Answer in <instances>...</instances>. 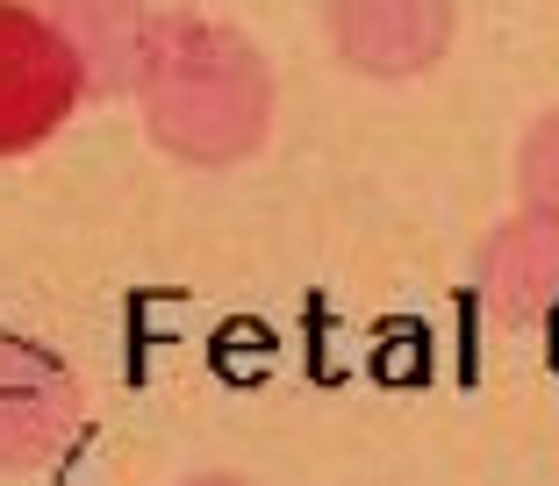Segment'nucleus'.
<instances>
[{
    "instance_id": "1",
    "label": "nucleus",
    "mask_w": 559,
    "mask_h": 486,
    "mask_svg": "<svg viewBox=\"0 0 559 486\" xmlns=\"http://www.w3.org/2000/svg\"><path fill=\"white\" fill-rule=\"evenodd\" d=\"M130 94L144 108L151 144L187 165H237L273 130V72L259 44L187 8L151 15Z\"/></svg>"
},
{
    "instance_id": "2",
    "label": "nucleus",
    "mask_w": 559,
    "mask_h": 486,
    "mask_svg": "<svg viewBox=\"0 0 559 486\" xmlns=\"http://www.w3.org/2000/svg\"><path fill=\"white\" fill-rule=\"evenodd\" d=\"M86 80L58 22L36 8H8L0 0V158L50 144L72 122Z\"/></svg>"
},
{
    "instance_id": "3",
    "label": "nucleus",
    "mask_w": 559,
    "mask_h": 486,
    "mask_svg": "<svg viewBox=\"0 0 559 486\" xmlns=\"http://www.w3.org/2000/svg\"><path fill=\"white\" fill-rule=\"evenodd\" d=\"M86 429V393L58 357L0 343V472H44Z\"/></svg>"
},
{
    "instance_id": "4",
    "label": "nucleus",
    "mask_w": 559,
    "mask_h": 486,
    "mask_svg": "<svg viewBox=\"0 0 559 486\" xmlns=\"http://www.w3.org/2000/svg\"><path fill=\"white\" fill-rule=\"evenodd\" d=\"M323 36L366 80H416L452 44V8H438V0H345L323 15Z\"/></svg>"
},
{
    "instance_id": "5",
    "label": "nucleus",
    "mask_w": 559,
    "mask_h": 486,
    "mask_svg": "<svg viewBox=\"0 0 559 486\" xmlns=\"http://www.w3.org/2000/svg\"><path fill=\"white\" fill-rule=\"evenodd\" d=\"M474 287L495 329H510V337L545 329L559 315V229L538 215H510L480 251Z\"/></svg>"
},
{
    "instance_id": "6",
    "label": "nucleus",
    "mask_w": 559,
    "mask_h": 486,
    "mask_svg": "<svg viewBox=\"0 0 559 486\" xmlns=\"http://www.w3.org/2000/svg\"><path fill=\"white\" fill-rule=\"evenodd\" d=\"M58 36L72 44L80 58V80L94 94H122L136 86V58H144V29H151V8H50Z\"/></svg>"
},
{
    "instance_id": "7",
    "label": "nucleus",
    "mask_w": 559,
    "mask_h": 486,
    "mask_svg": "<svg viewBox=\"0 0 559 486\" xmlns=\"http://www.w3.org/2000/svg\"><path fill=\"white\" fill-rule=\"evenodd\" d=\"M516 186H524V215L559 229V108L531 122L524 150H516Z\"/></svg>"
},
{
    "instance_id": "8",
    "label": "nucleus",
    "mask_w": 559,
    "mask_h": 486,
    "mask_svg": "<svg viewBox=\"0 0 559 486\" xmlns=\"http://www.w3.org/2000/svg\"><path fill=\"white\" fill-rule=\"evenodd\" d=\"M187 486H245L237 472H201V479H187Z\"/></svg>"
}]
</instances>
